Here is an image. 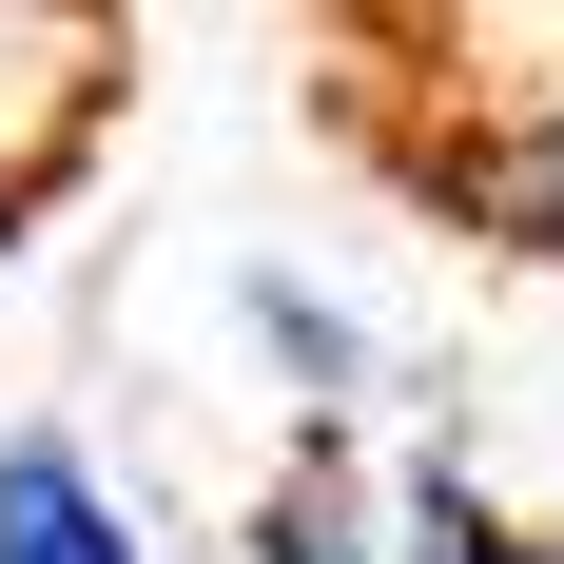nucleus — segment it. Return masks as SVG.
I'll list each match as a JSON object with an SVG mask.
<instances>
[{
	"instance_id": "1",
	"label": "nucleus",
	"mask_w": 564,
	"mask_h": 564,
	"mask_svg": "<svg viewBox=\"0 0 564 564\" xmlns=\"http://www.w3.org/2000/svg\"><path fill=\"white\" fill-rule=\"evenodd\" d=\"M98 78H117V20H98V0H0V215L78 175Z\"/></svg>"
},
{
	"instance_id": "2",
	"label": "nucleus",
	"mask_w": 564,
	"mask_h": 564,
	"mask_svg": "<svg viewBox=\"0 0 564 564\" xmlns=\"http://www.w3.org/2000/svg\"><path fill=\"white\" fill-rule=\"evenodd\" d=\"M0 564H156L78 429H0Z\"/></svg>"
},
{
	"instance_id": "3",
	"label": "nucleus",
	"mask_w": 564,
	"mask_h": 564,
	"mask_svg": "<svg viewBox=\"0 0 564 564\" xmlns=\"http://www.w3.org/2000/svg\"><path fill=\"white\" fill-rule=\"evenodd\" d=\"M448 215L487 234V253H525V273H564V78H545V98H507V117L448 156Z\"/></svg>"
},
{
	"instance_id": "4",
	"label": "nucleus",
	"mask_w": 564,
	"mask_h": 564,
	"mask_svg": "<svg viewBox=\"0 0 564 564\" xmlns=\"http://www.w3.org/2000/svg\"><path fill=\"white\" fill-rule=\"evenodd\" d=\"M390 564H545V525H507L448 448H409L390 467Z\"/></svg>"
},
{
	"instance_id": "5",
	"label": "nucleus",
	"mask_w": 564,
	"mask_h": 564,
	"mask_svg": "<svg viewBox=\"0 0 564 564\" xmlns=\"http://www.w3.org/2000/svg\"><path fill=\"white\" fill-rule=\"evenodd\" d=\"M234 312H253V350L292 370V409H350V390H370V332H350L332 292H292V273H234Z\"/></svg>"
},
{
	"instance_id": "6",
	"label": "nucleus",
	"mask_w": 564,
	"mask_h": 564,
	"mask_svg": "<svg viewBox=\"0 0 564 564\" xmlns=\"http://www.w3.org/2000/svg\"><path fill=\"white\" fill-rule=\"evenodd\" d=\"M253 564H390V525L350 507V467L312 448V467H273V487H253Z\"/></svg>"
}]
</instances>
